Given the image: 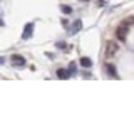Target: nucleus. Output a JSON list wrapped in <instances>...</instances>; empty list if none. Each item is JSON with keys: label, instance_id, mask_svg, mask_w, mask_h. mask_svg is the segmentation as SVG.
Here are the masks:
<instances>
[{"label": "nucleus", "instance_id": "1", "mask_svg": "<svg viewBox=\"0 0 134 134\" xmlns=\"http://www.w3.org/2000/svg\"><path fill=\"white\" fill-rule=\"evenodd\" d=\"M117 54V42H114V40H111L107 44V47H106V57L107 59H112Z\"/></svg>", "mask_w": 134, "mask_h": 134}, {"label": "nucleus", "instance_id": "2", "mask_svg": "<svg viewBox=\"0 0 134 134\" xmlns=\"http://www.w3.org/2000/svg\"><path fill=\"white\" fill-rule=\"evenodd\" d=\"M12 64H14V67H19V69H22V67H25V59L22 55H19V54H14L12 55Z\"/></svg>", "mask_w": 134, "mask_h": 134}, {"label": "nucleus", "instance_id": "3", "mask_svg": "<svg viewBox=\"0 0 134 134\" xmlns=\"http://www.w3.org/2000/svg\"><path fill=\"white\" fill-rule=\"evenodd\" d=\"M127 30H129L127 24H122L119 29H117V39H119L121 42H126V35H127Z\"/></svg>", "mask_w": 134, "mask_h": 134}, {"label": "nucleus", "instance_id": "4", "mask_svg": "<svg viewBox=\"0 0 134 134\" xmlns=\"http://www.w3.org/2000/svg\"><path fill=\"white\" fill-rule=\"evenodd\" d=\"M32 32H34V24H27V25L24 27V32H22V39H24V40L30 39V37H32Z\"/></svg>", "mask_w": 134, "mask_h": 134}, {"label": "nucleus", "instance_id": "5", "mask_svg": "<svg viewBox=\"0 0 134 134\" xmlns=\"http://www.w3.org/2000/svg\"><path fill=\"white\" fill-rule=\"evenodd\" d=\"M57 77L59 79H69L70 77V72L67 69H57Z\"/></svg>", "mask_w": 134, "mask_h": 134}, {"label": "nucleus", "instance_id": "6", "mask_svg": "<svg viewBox=\"0 0 134 134\" xmlns=\"http://www.w3.org/2000/svg\"><path fill=\"white\" fill-rule=\"evenodd\" d=\"M81 65L84 67V69H91V67H92L91 59H89V57H82V59H81Z\"/></svg>", "mask_w": 134, "mask_h": 134}, {"label": "nucleus", "instance_id": "7", "mask_svg": "<svg viewBox=\"0 0 134 134\" xmlns=\"http://www.w3.org/2000/svg\"><path fill=\"white\" fill-rule=\"evenodd\" d=\"M81 27H82V22H81V20H75L74 25H72V30H70V32H72V34L79 32V29H81Z\"/></svg>", "mask_w": 134, "mask_h": 134}, {"label": "nucleus", "instance_id": "8", "mask_svg": "<svg viewBox=\"0 0 134 134\" xmlns=\"http://www.w3.org/2000/svg\"><path fill=\"white\" fill-rule=\"evenodd\" d=\"M106 72H107L109 75H112V77H114V75H116V69H114V65H106Z\"/></svg>", "mask_w": 134, "mask_h": 134}, {"label": "nucleus", "instance_id": "9", "mask_svg": "<svg viewBox=\"0 0 134 134\" xmlns=\"http://www.w3.org/2000/svg\"><path fill=\"white\" fill-rule=\"evenodd\" d=\"M60 8H62V12H64V14H67V15H69L70 12H72V8H70V7H67V5H62Z\"/></svg>", "mask_w": 134, "mask_h": 134}, {"label": "nucleus", "instance_id": "10", "mask_svg": "<svg viewBox=\"0 0 134 134\" xmlns=\"http://www.w3.org/2000/svg\"><path fill=\"white\" fill-rule=\"evenodd\" d=\"M69 67H70V72H75V64H74V62H72Z\"/></svg>", "mask_w": 134, "mask_h": 134}, {"label": "nucleus", "instance_id": "11", "mask_svg": "<svg viewBox=\"0 0 134 134\" xmlns=\"http://www.w3.org/2000/svg\"><path fill=\"white\" fill-rule=\"evenodd\" d=\"M3 25H5V22H3V20H2V17H0V27H3Z\"/></svg>", "mask_w": 134, "mask_h": 134}, {"label": "nucleus", "instance_id": "12", "mask_svg": "<svg viewBox=\"0 0 134 134\" xmlns=\"http://www.w3.org/2000/svg\"><path fill=\"white\" fill-rule=\"evenodd\" d=\"M0 64H3V57H0Z\"/></svg>", "mask_w": 134, "mask_h": 134}]
</instances>
